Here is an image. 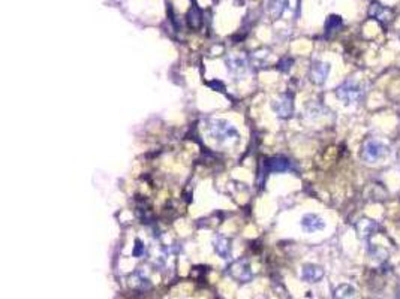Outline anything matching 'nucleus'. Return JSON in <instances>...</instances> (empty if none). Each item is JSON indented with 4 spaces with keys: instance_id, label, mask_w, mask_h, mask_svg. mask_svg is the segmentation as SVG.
I'll use <instances>...</instances> for the list:
<instances>
[{
    "instance_id": "nucleus-13",
    "label": "nucleus",
    "mask_w": 400,
    "mask_h": 299,
    "mask_svg": "<svg viewBox=\"0 0 400 299\" xmlns=\"http://www.w3.org/2000/svg\"><path fill=\"white\" fill-rule=\"evenodd\" d=\"M334 299H358V292L351 285H340L334 289Z\"/></svg>"
},
{
    "instance_id": "nucleus-12",
    "label": "nucleus",
    "mask_w": 400,
    "mask_h": 299,
    "mask_svg": "<svg viewBox=\"0 0 400 299\" xmlns=\"http://www.w3.org/2000/svg\"><path fill=\"white\" fill-rule=\"evenodd\" d=\"M302 277L304 282L308 283H318L322 277H324V270L318 265H314V264H308L303 267V271H302Z\"/></svg>"
},
{
    "instance_id": "nucleus-17",
    "label": "nucleus",
    "mask_w": 400,
    "mask_h": 299,
    "mask_svg": "<svg viewBox=\"0 0 400 299\" xmlns=\"http://www.w3.org/2000/svg\"><path fill=\"white\" fill-rule=\"evenodd\" d=\"M189 24L192 27H198L201 24V10L196 6H192L189 10Z\"/></svg>"
},
{
    "instance_id": "nucleus-2",
    "label": "nucleus",
    "mask_w": 400,
    "mask_h": 299,
    "mask_svg": "<svg viewBox=\"0 0 400 299\" xmlns=\"http://www.w3.org/2000/svg\"><path fill=\"white\" fill-rule=\"evenodd\" d=\"M388 154H390V148L387 147V144L375 138L364 141L362 147V159L366 163H380L384 159H387Z\"/></svg>"
},
{
    "instance_id": "nucleus-16",
    "label": "nucleus",
    "mask_w": 400,
    "mask_h": 299,
    "mask_svg": "<svg viewBox=\"0 0 400 299\" xmlns=\"http://www.w3.org/2000/svg\"><path fill=\"white\" fill-rule=\"evenodd\" d=\"M342 18L339 15H330L326 21V31L332 33V31H338L342 27Z\"/></svg>"
},
{
    "instance_id": "nucleus-15",
    "label": "nucleus",
    "mask_w": 400,
    "mask_h": 299,
    "mask_svg": "<svg viewBox=\"0 0 400 299\" xmlns=\"http://www.w3.org/2000/svg\"><path fill=\"white\" fill-rule=\"evenodd\" d=\"M286 7V0H270L268 1V10L274 18H279Z\"/></svg>"
},
{
    "instance_id": "nucleus-4",
    "label": "nucleus",
    "mask_w": 400,
    "mask_h": 299,
    "mask_svg": "<svg viewBox=\"0 0 400 299\" xmlns=\"http://www.w3.org/2000/svg\"><path fill=\"white\" fill-rule=\"evenodd\" d=\"M273 111L280 117V118H288L294 112V102H292V94L285 93L280 94L278 99L273 100Z\"/></svg>"
},
{
    "instance_id": "nucleus-1",
    "label": "nucleus",
    "mask_w": 400,
    "mask_h": 299,
    "mask_svg": "<svg viewBox=\"0 0 400 299\" xmlns=\"http://www.w3.org/2000/svg\"><path fill=\"white\" fill-rule=\"evenodd\" d=\"M208 135L219 144H234L240 138L237 129L230 121L220 118H214L208 123Z\"/></svg>"
},
{
    "instance_id": "nucleus-7",
    "label": "nucleus",
    "mask_w": 400,
    "mask_h": 299,
    "mask_svg": "<svg viewBox=\"0 0 400 299\" xmlns=\"http://www.w3.org/2000/svg\"><path fill=\"white\" fill-rule=\"evenodd\" d=\"M230 276H231L234 280L240 282V283H248V282H250L252 277H254L249 264L244 262V261H237V262H234V264L230 267Z\"/></svg>"
},
{
    "instance_id": "nucleus-9",
    "label": "nucleus",
    "mask_w": 400,
    "mask_h": 299,
    "mask_svg": "<svg viewBox=\"0 0 400 299\" xmlns=\"http://www.w3.org/2000/svg\"><path fill=\"white\" fill-rule=\"evenodd\" d=\"M357 234L362 240L369 241L374 235H376V232L380 231V225L370 219H362L357 225H356Z\"/></svg>"
},
{
    "instance_id": "nucleus-18",
    "label": "nucleus",
    "mask_w": 400,
    "mask_h": 299,
    "mask_svg": "<svg viewBox=\"0 0 400 299\" xmlns=\"http://www.w3.org/2000/svg\"><path fill=\"white\" fill-rule=\"evenodd\" d=\"M136 246H135V250H134V256H140L141 255V252L144 250V247H142V244H141V241H138L136 240V243H135Z\"/></svg>"
},
{
    "instance_id": "nucleus-14",
    "label": "nucleus",
    "mask_w": 400,
    "mask_h": 299,
    "mask_svg": "<svg viewBox=\"0 0 400 299\" xmlns=\"http://www.w3.org/2000/svg\"><path fill=\"white\" fill-rule=\"evenodd\" d=\"M270 171L273 172H286L291 169V162L285 157H274L268 162Z\"/></svg>"
},
{
    "instance_id": "nucleus-6",
    "label": "nucleus",
    "mask_w": 400,
    "mask_h": 299,
    "mask_svg": "<svg viewBox=\"0 0 400 299\" xmlns=\"http://www.w3.org/2000/svg\"><path fill=\"white\" fill-rule=\"evenodd\" d=\"M369 13H370L372 18H375L376 21H380L382 25H388V24L393 21V18H394V12H393V9L388 7V6L381 4L380 1H374V3H372Z\"/></svg>"
},
{
    "instance_id": "nucleus-3",
    "label": "nucleus",
    "mask_w": 400,
    "mask_h": 299,
    "mask_svg": "<svg viewBox=\"0 0 400 299\" xmlns=\"http://www.w3.org/2000/svg\"><path fill=\"white\" fill-rule=\"evenodd\" d=\"M364 90L363 87L354 81V79H348L344 84H340L336 88V96L345 103V105H356L363 99Z\"/></svg>"
},
{
    "instance_id": "nucleus-10",
    "label": "nucleus",
    "mask_w": 400,
    "mask_h": 299,
    "mask_svg": "<svg viewBox=\"0 0 400 299\" xmlns=\"http://www.w3.org/2000/svg\"><path fill=\"white\" fill-rule=\"evenodd\" d=\"M225 64H226V69L231 75L234 76H243L248 70V63L243 57H238V55H231L225 60Z\"/></svg>"
},
{
    "instance_id": "nucleus-8",
    "label": "nucleus",
    "mask_w": 400,
    "mask_h": 299,
    "mask_svg": "<svg viewBox=\"0 0 400 299\" xmlns=\"http://www.w3.org/2000/svg\"><path fill=\"white\" fill-rule=\"evenodd\" d=\"M302 228L304 232L308 234H314V232H318V231H322L326 228V222L324 219L320 216V214H315V213H308L302 217Z\"/></svg>"
},
{
    "instance_id": "nucleus-11",
    "label": "nucleus",
    "mask_w": 400,
    "mask_h": 299,
    "mask_svg": "<svg viewBox=\"0 0 400 299\" xmlns=\"http://www.w3.org/2000/svg\"><path fill=\"white\" fill-rule=\"evenodd\" d=\"M213 247H214V252L219 258L228 259L231 256V240L226 238L225 235H216V238L213 241Z\"/></svg>"
},
{
    "instance_id": "nucleus-5",
    "label": "nucleus",
    "mask_w": 400,
    "mask_h": 299,
    "mask_svg": "<svg viewBox=\"0 0 400 299\" xmlns=\"http://www.w3.org/2000/svg\"><path fill=\"white\" fill-rule=\"evenodd\" d=\"M330 69H332V66L327 61H314L310 66V70H309L310 81L316 85L324 84L330 75Z\"/></svg>"
}]
</instances>
